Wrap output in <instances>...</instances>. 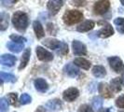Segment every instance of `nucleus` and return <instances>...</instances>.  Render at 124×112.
<instances>
[{"label":"nucleus","mask_w":124,"mask_h":112,"mask_svg":"<svg viewBox=\"0 0 124 112\" xmlns=\"http://www.w3.org/2000/svg\"><path fill=\"white\" fill-rule=\"evenodd\" d=\"M12 24L19 32H24L29 24L27 14L23 11H16L12 16Z\"/></svg>","instance_id":"obj_1"},{"label":"nucleus","mask_w":124,"mask_h":112,"mask_svg":"<svg viewBox=\"0 0 124 112\" xmlns=\"http://www.w3.org/2000/svg\"><path fill=\"white\" fill-rule=\"evenodd\" d=\"M83 19V14L79 10H76V9H71L68 10L63 14L62 20L63 23L67 25H72L75 24L79 23L81 20Z\"/></svg>","instance_id":"obj_2"},{"label":"nucleus","mask_w":124,"mask_h":112,"mask_svg":"<svg viewBox=\"0 0 124 112\" xmlns=\"http://www.w3.org/2000/svg\"><path fill=\"white\" fill-rule=\"evenodd\" d=\"M110 2L108 0H99L93 6V11L97 15H103L109 9Z\"/></svg>","instance_id":"obj_3"},{"label":"nucleus","mask_w":124,"mask_h":112,"mask_svg":"<svg viewBox=\"0 0 124 112\" xmlns=\"http://www.w3.org/2000/svg\"><path fill=\"white\" fill-rule=\"evenodd\" d=\"M108 64L115 72L120 73L124 71V64L122 60L118 56H111L108 58Z\"/></svg>","instance_id":"obj_4"},{"label":"nucleus","mask_w":124,"mask_h":112,"mask_svg":"<svg viewBox=\"0 0 124 112\" xmlns=\"http://www.w3.org/2000/svg\"><path fill=\"white\" fill-rule=\"evenodd\" d=\"M36 52H37V58L40 61L43 62H50L51 60H53V55L52 53L50 52L49 50H47L46 49H44L41 46H37L36 49Z\"/></svg>","instance_id":"obj_5"},{"label":"nucleus","mask_w":124,"mask_h":112,"mask_svg":"<svg viewBox=\"0 0 124 112\" xmlns=\"http://www.w3.org/2000/svg\"><path fill=\"white\" fill-rule=\"evenodd\" d=\"M79 95V92L77 88H68L67 90H65L62 93V98L67 101V102H73L74 100H76Z\"/></svg>","instance_id":"obj_6"},{"label":"nucleus","mask_w":124,"mask_h":112,"mask_svg":"<svg viewBox=\"0 0 124 112\" xmlns=\"http://www.w3.org/2000/svg\"><path fill=\"white\" fill-rule=\"evenodd\" d=\"M63 5V0H49L48 2V9L51 15H55L61 9Z\"/></svg>","instance_id":"obj_7"},{"label":"nucleus","mask_w":124,"mask_h":112,"mask_svg":"<svg viewBox=\"0 0 124 112\" xmlns=\"http://www.w3.org/2000/svg\"><path fill=\"white\" fill-rule=\"evenodd\" d=\"M72 48H73V52L76 55H85L87 53V48L84 44L78 41V40H74L72 43Z\"/></svg>","instance_id":"obj_8"},{"label":"nucleus","mask_w":124,"mask_h":112,"mask_svg":"<svg viewBox=\"0 0 124 112\" xmlns=\"http://www.w3.org/2000/svg\"><path fill=\"white\" fill-rule=\"evenodd\" d=\"M95 35L97 37H102V38H107V37H111L114 35V29L111 26V24H106V25L102 29H100L99 31L95 33Z\"/></svg>","instance_id":"obj_9"},{"label":"nucleus","mask_w":124,"mask_h":112,"mask_svg":"<svg viewBox=\"0 0 124 112\" xmlns=\"http://www.w3.org/2000/svg\"><path fill=\"white\" fill-rule=\"evenodd\" d=\"M98 91L99 93L101 94L102 97L104 98H112L113 97V94H112V91L110 86H108L106 83H100L99 86H98Z\"/></svg>","instance_id":"obj_10"},{"label":"nucleus","mask_w":124,"mask_h":112,"mask_svg":"<svg viewBox=\"0 0 124 112\" xmlns=\"http://www.w3.org/2000/svg\"><path fill=\"white\" fill-rule=\"evenodd\" d=\"M63 72H64V74H66L67 76H69V77L75 78V77H77V76L78 75L79 69L77 67V65H76L75 64L69 63V64L64 65V67H63Z\"/></svg>","instance_id":"obj_11"},{"label":"nucleus","mask_w":124,"mask_h":112,"mask_svg":"<svg viewBox=\"0 0 124 112\" xmlns=\"http://www.w3.org/2000/svg\"><path fill=\"white\" fill-rule=\"evenodd\" d=\"M17 61L16 56L11 54H3L0 57V63L2 65L5 66H13Z\"/></svg>","instance_id":"obj_12"},{"label":"nucleus","mask_w":124,"mask_h":112,"mask_svg":"<svg viewBox=\"0 0 124 112\" xmlns=\"http://www.w3.org/2000/svg\"><path fill=\"white\" fill-rule=\"evenodd\" d=\"M34 85H35L36 89L40 93H45L49 89V84L47 83V81L45 80L44 79H41V78H38L37 80H35Z\"/></svg>","instance_id":"obj_13"},{"label":"nucleus","mask_w":124,"mask_h":112,"mask_svg":"<svg viewBox=\"0 0 124 112\" xmlns=\"http://www.w3.org/2000/svg\"><path fill=\"white\" fill-rule=\"evenodd\" d=\"M43 45L50 50H57L62 45V42L55 38H46L43 41Z\"/></svg>","instance_id":"obj_14"},{"label":"nucleus","mask_w":124,"mask_h":112,"mask_svg":"<svg viewBox=\"0 0 124 112\" xmlns=\"http://www.w3.org/2000/svg\"><path fill=\"white\" fill-rule=\"evenodd\" d=\"M30 55H31V49H25V50L23 53L22 59H21V64L19 65V70L25 68V66L27 65V64L30 60Z\"/></svg>","instance_id":"obj_15"},{"label":"nucleus","mask_w":124,"mask_h":112,"mask_svg":"<svg viewBox=\"0 0 124 112\" xmlns=\"http://www.w3.org/2000/svg\"><path fill=\"white\" fill-rule=\"evenodd\" d=\"M94 22L93 21H90V20H88V21H85V22H83L81 24H79L78 27H77V30L78 32H81V33H83V32H88L90 31V30H92L93 29V27H94Z\"/></svg>","instance_id":"obj_16"},{"label":"nucleus","mask_w":124,"mask_h":112,"mask_svg":"<svg viewBox=\"0 0 124 112\" xmlns=\"http://www.w3.org/2000/svg\"><path fill=\"white\" fill-rule=\"evenodd\" d=\"M33 27H34V31H35V34L38 39L42 38L45 36V31H44V28L42 24H40L39 21H35L33 23Z\"/></svg>","instance_id":"obj_17"},{"label":"nucleus","mask_w":124,"mask_h":112,"mask_svg":"<svg viewBox=\"0 0 124 112\" xmlns=\"http://www.w3.org/2000/svg\"><path fill=\"white\" fill-rule=\"evenodd\" d=\"M74 64L80 67L82 69H85V70H88L91 67V63L89 62L88 60H86L85 58H82V57H78V58H76L74 60Z\"/></svg>","instance_id":"obj_18"},{"label":"nucleus","mask_w":124,"mask_h":112,"mask_svg":"<svg viewBox=\"0 0 124 112\" xmlns=\"http://www.w3.org/2000/svg\"><path fill=\"white\" fill-rule=\"evenodd\" d=\"M121 85H122L121 78H115L110 81V88L115 93H118L121 91Z\"/></svg>","instance_id":"obj_19"},{"label":"nucleus","mask_w":124,"mask_h":112,"mask_svg":"<svg viewBox=\"0 0 124 112\" xmlns=\"http://www.w3.org/2000/svg\"><path fill=\"white\" fill-rule=\"evenodd\" d=\"M93 75L95 78H104L106 75V70L103 65H95L93 68Z\"/></svg>","instance_id":"obj_20"},{"label":"nucleus","mask_w":124,"mask_h":112,"mask_svg":"<svg viewBox=\"0 0 124 112\" xmlns=\"http://www.w3.org/2000/svg\"><path fill=\"white\" fill-rule=\"evenodd\" d=\"M7 47L10 51H12L14 53H19V52H21L22 50H23V44L16 43V42H13V41L8 42L7 44Z\"/></svg>","instance_id":"obj_21"},{"label":"nucleus","mask_w":124,"mask_h":112,"mask_svg":"<svg viewBox=\"0 0 124 112\" xmlns=\"http://www.w3.org/2000/svg\"><path fill=\"white\" fill-rule=\"evenodd\" d=\"M0 79H1V84H3L4 81L14 83L17 80V79H16V77L14 75L9 74V73H5V72H1L0 73Z\"/></svg>","instance_id":"obj_22"},{"label":"nucleus","mask_w":124,"mask_h":112,"mask_svg":"<svg viewBox=\"0 0 124 112\" xmlns=\"http://www.w3.org/2000/svg\"><path fill=\"white\" fill-rule=\"evenodd\" d=\"M1 19V25H0V30L1 31H5L8 26V14L5 12H2L0 15Z\"/></svg>","instance_id":"obj_23"},{"label":"nucleus","mask_w":124,"mask_h":112,"mask_svg":"<svg viewBox=\"0 0 124 112\" xmlns=\"http://www.w3.org/2000/svg\"><path fill=\"white\" fill-rule=\"evenodd\" d=\"M114 24L116 25L117 30L121 34H124V18L118 17L114 20Z\"/></svg>","instance_id":"obj_24"},{"label":"nucleus","mask_w":124,"mask_h":112,"mask_svg":"<svg viewBox=\"0 0 124 112\" xmlns=\"http://www.w3.org/2000/svg\"><path fill=\"white\" fill-rule=\"evenodd\" d=\"M93 108L97 111H99L100 109H102L103 107V99L100 96H95L93 98Z\"/></svg>","instance_id":"obj_25"},{"label":"nucleus","mask_w":124,"mask_h":112,"mask_svg":"<svg viewBox=\"0 0 124 112\" xmlns=\"http://www.w3.org/2000/svg\"><path fill=\"white\" fill-rule=\"evenodd\" d=\"M32 101V97L28 94V93H23L21 98H20V103L22 105H27L30 104Z\"/></svg>","instance_id":"obj_26"},{"label":"nucleus","mask_w":124,"mask_h":112,"mask_svg":"<svg viewBox=\"0 0 124 112\" xmlns=\"http://www.w3.org/2000/svg\"><path fill=\"white\" fill-rule=\"evenodd\" d=\"M9 38L12 40L13 42H16V43H21L23 44L26 42V38L23 37H21V36H18V35H10Z\"/></svg>","instance_id":"obj_27"},{"label":"nucleus","mask_w":124,"mask_h":112,"mask_svg":"<svg viewBox=\"0 0 124 112\" xmlns=\"http://www.w3.org/2000/svg\"><path fill=\"white\" fill-rule=\"evenodd\" d=\"M8 110V101H7L5 97L0 99V112H6Z\"/></svg>","instance_id":"obj_28"},{"label":"nucleus","mask_w":124,"mask_h":112,"mask_svg":"<svg viewBox=\"0 0 124 112\" xmlns=\"http://www.w3.org/2000/svg\"><path fill=\"white\" fill-rule=\"evenodd\" d=\"M7 99L8 101V103L12 106H15L17 104V93H10L7 95Z\"/></svg>","instance_id":"obj_29"},{"label":"nucleus","mask_w":124,"mask_h":112,"mask_svg":"<svg viewBox=\"0 0 124 112\" xmlns=\"http://www.w3.org/2000/svg\"><path fill=\"white\" fill-rule=\"evenodd\" d=\"M47 106L50 109H57L61 107V103L59 102V100H51L47 104Z\"/></svg>","instance_id":"obj_30"},{"label":"nucleus","mask_w":124,"mask_h":112,"mask_svg":"<svg viewBox=\"0 0 124 112\" xmlns=\"http://www.w3.org/2000/svg\"><path fill=\"white\" fill-rule=\"evenodd\" d=\"M59 49H60V50L57 51L58 54L64 55V54H66V53L68 52V46H67V44L66 43H62V45L60 46Z\"/></svg>","instance_id":"obj_31"},{"label":"nucleus","mask_w":124,"mask_h":112,"mask_svg":"<svg viewBox=\"0 0 124 112\" xmlns=\"http://www.w3.org/2000/svg\"><path fill=\"white\" fill-rule=\"evenodd\" d=\"M78 112H94V111H93V108H92V106H90L87 104H84V105H81L79 106Z\"/></svg>","instance_id":"obj_32"},{"label":"nucleus","mask_w":124,"mask_h":112,"mask_svg":"<svg viewBox=\"0 0 124 112\" xmlns=\"http://www.w3.org/2000/svg\"><path fill=\"white\" fill-rule=\"evenodd\" d=\"M116 106L119 108H124V95H120L116 100Z\"/></svg>","instance_id":"obj_33"},{"label":"nucleus","mask_w":124,"mask_h":112,"mask_svg":"<svg viewBox=\"0 0 124 112\" xmlns=\"http://www.w3.org/2000/svg\"><path fill=\"white\" fill-rule=\"evenodd\" d=\"M72 1H73L74 5L78 7H82L85 5V1L84 0H72Z\"/></svg>","instance_id":"obj_34"},{"label":"nucleus","mask_w":124,"mask_h":112,"mask_svg":"<svg viewBox=\"0 0 124 112\" xmlns=\"http://www.w3.org/2000/svg\"><path fill=\"white\" fill-rule=\"evenodd\" d=\"M7 1H8V4L9 5H12V4H15L16 2H18L19 0H7Z\"/></svg>","instance_id":"obj_35"},{"label":"nucleus","mask_w":124,"mask_h":112,"mask_svg":"<svg viewBox=\"0 0 124 112\" xmlns=\"http://www.w3.org/2000/svg\"><path fill=\"white\" fill-rule=\"evenodd\" d=\"M99 112H111L108 108H103V109H100Z\"/></svg>","instance_id":"obj_36"},{"label":"nucleus","mask_w":124,"mask_h":112,"mask_svg":"<svg viewBox=\"0 0 124 112\" xmlns=\"http://www.w3.org/2000/svg\"><path fill=\"white\" fill-rule=\"evenodd\" d=\"M120 1V3H121V5L124 7V0H119Z\"/></svg>","instance_id":"obj_37"},{"label":"nucleus","mask_w":124,"mask_h":112,"mask_svg":"<svg viewBox=\"0 0 124 112\" xmlns=\"http://www.w3.org/2000/svg\"><path fill=\"white\" fill-rule=\"evenodd\" d=\"M121 79H122V83L124 84V74H123V76H122V78H121Z\"/></svg>","instance_id":"obj_38"}]
</instances>
